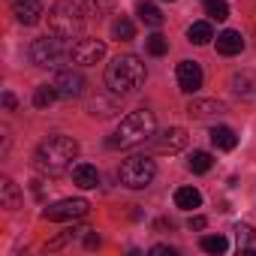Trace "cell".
<instances>
[{
  "mask_svg": "<svg viewBox=\"0 0 256 256\" xmlns=\"http://www.w3.org/2000/svg\"><path fill=\"white\" fill-rule=\"evenodd\" d=\"M78 157V142L70 136H48L36 154H34V166L46 175H60L72 166V160Z\"/></svg>",
  "mask_w": 256,
  "mask_h": 256,
  "instance_id": "1",
  "label": "cell"
},
{
  "mask_svg": "<svg viewBox=\"0 0 256 256\" xmlns=\"http://www.w3.org/2000/svg\"><path fill=\"white\" fill-rule=\"evenodd\" d=\"M106 84L112 94L126 96L136 94L145 84V64L136 54H118L108 66H106Z\"/></svg>",
  "mask_w": 256,
  "mask_h": 256,
  "instance_id": "2",
  "label": "cell"
},
{
  "mask_svg": "<svg viewBox=\"0 0 256 256\" xmlns=\"http://www.w3.org/2000/svg\"><path fill=\"white\" fill-rule=\"evenodd\" d=\"M154 130H157L154 112L139 108V112H130V114L118 124V130H114V136L108 139V145H112V148H136V145L148 142V139L154 136Z\"/></svg>",
  "mask_w": 256,
  "mask_h": 256,
  "instance_id": "3",
  "label": "cell"
},
{
  "mask_svg": "<svg viewBox=\"0 0 256 256\" xmlns=\"http://www.w3.org/2000/svg\"><path fill=\"white\" fill-rule=\"evenodd\" d=\"M84 16V4H78V0H58L48 10V30L60 40H72L82 34Z\"/></svg>",
  "mask_w": 256,
  "mask_h": 256,
  "instance_id": "4",
  "label": "cell"
},
{
  "mask_svg": "<svg viewBox=\"0 0 256 256\" xmlns=\"http://www.w3.org/2000/svg\"><path fill=\"white\" fill-rule=\"evenodd\" d=\"M154 175H157V166H154V160L145 157V154H136V157H130V160H124L120 169H118L120 184L130 187V190H145V187L154 181Z\"/></svg>",
  "mask_w": 256,
  "mask_h": 256,
  "instance_id": "5",
  "label": "cell"
},
{
  "mask_svg": "<svg viewBox=\"0 0 256 256\" xmlns=\"http://www.w3.org/2000/svg\"><path fill=\"white\" fill-rule=\"evenodd\" d=\"M64 54H70V48L60 42V36H40V40H34V46H30V60L36 64V66H58L60 64V58Z\"/></svg>",
  "mask_w": 256,
  "mask_h": 256,
  "instance_id": "6",
  "label": "cell"
},
{
  "mask_svg": "<svg viewBox=\"0 0 256 256\" xmlns=\"http://www.w3.org/2000/svg\"><path fill=\"white\" fill-rule=\"evenodd\" d=\"M88 199H60V202H54V205H48L46 211H42V220H48V223H66V220H78V217H84L88 214Z\"/></svg>",
  "mask_w": 256,
  "mask_h": 256,
  "instance_id": "7",
  "label": "cell"
},
{
  "mask_svg": "<svg viewBox=\"0 0 256 256\" xmlns=\"http://www.w3.org/2000/svg\"><path fill=\"white\" fill-rule=\"evenodd\" d=\"M70 58L78 66H94L106 58V42L102 40H78L76 46H70Z\"/></svg>",
  "mask_w": 256,
  "mask_h": 256,
  "instance_id": "8",
  "label": "cell"
},
{
  "mask_svg": "<svg viewBox=\"0 0 256 256\" xmlns=\"http://www.w3.org/2000/svg\"><path fill=\"white\" fill-rule=\"evenodd\" d=\"M54 88H58V94L60 96H66V100H72V96H82L84 94V76L82 72H76V70H58V76H54V82H52Z\"/></svg>",
  "mask_w": 256,
  "mask_h": 256,
  "instance_id": "9",
  "label": "cell"
},
{
  "mask_svg": "<svg viewBox=\"0 0 256 256\" xmlns=\"http://www.w3.org/2000/svg\"><path fill=\"white\" fill-rule=\"evenodd\" d=\"M175 78H178V88L184 94H196L202 88V66L196 60H181L175 70Z\"/></svg>",
  "mask_w": 256,
  "mask_h": 256,
  "instance_id": "10",
  "label": "cell"
},
{
  "mask_svg": "<svg viewBox=\"0 0 256 256\" xmlns=\"http://www.w3.org/2000/svg\"><path fill=\"white\" fill-rule=\"evenodd\" d=\"M12 16H16V22H18V24L34 28V24L46 16L42 0H12Z\"/></svg>",
  "mask_w": 256,
  "mask_h": 256,
  "instance_id": "11",
  "label": "cell"
},
{
  "mask_svg": "<svg viewBox=\"0 0 256 256\" xmlns=\"http://www.w3.org/2000/svg\"><path fill=\"white\" fill-rule=\"evenodd\" d=\"M154 145L163 154H178L181 148H187V130H181V126H169V130H163L154 139Z\"/></svg>",
  "mask_w": 256,
  "mask_h": 256,
  "instance_id": "12",
  "label": "cell"
},
{
  "mask_svg": "<svg viewBox=\"0 0 256 256\" xmlns=\"http://www.w3.org/2000/svg\"><path fill=\"white\" fill-rule=\"evenodd\" d=\"M187 114L196 118V120H211V118H220L226 114V106L220 100H193L187 106Z\"/></svg>",
  "mask_w": 256,
  "mask_h": 256,
  "instance_id": "13",
  "label": "cell"
},
{
  "mask_svg": "<svg viewBox=\"0 0 256 256\" xmlns=\"http://www.w3.org/2000/svg\"><path fill=\"white\" fill-rule=\"evenodd\" d=\"M114 96H118V94H114ZM114 96H106V94L94 96V100L88 102V114H90V118H114V114L120 112V106H118Z\"/></svg>",
  "mask_w": 256,
  "mask_h": 256,
  "instance_id": "14",
  "label": "cell"
},
{
  "mask_svg": "<svg viewBox=\"0 0 256 256\" xmlns=\"http://www.w3.org/2000/svg\"><path fill=\"white\" fill-rule=\"evenodd\" d=\"M72 184H78L82 190H94V187L100 184L96 166H90V163H76V166H72Z\"/></svg>",
  "mask_w": 256,
  "mask_h": 256,
  "instance_id": "15",
  "label": "cell"
},
{
  "mask_svg": "<svg viewBox=\"0 0 256 256\" xmlns=\"http://www.w3.org/2000/svg\"><path fill=\"white\" fill-rule=\"evenodd\" d=\"M241 48H244V36H241L238 30H223V34L217 36V52H220V54L232 58V54H241Z\"/></svg>",
  "mask_w": 256,
  "mask_h": 256,
  "instance_id": "16",
  "label": "cell"
},
{
  "mask_svg": "<svg viewBox=\"0 0 256 256\" xmlns=\"http://www.w3.org/2000/svg\"><path fill=\"white\" fill-rule=\"evenodd\" d=\"M0 205L10 208V211H16V208L22 205V190H18V184H16L12 178H4V181H0Z\"/></svg>",
  "mask_w": 256,
  "mask_h": 256,
  "instance_id": "17",
  "label": "cell"
},
{
  "mask_svg": "<svg viewBox=\"0 0 256 256\" xmlns=\"http://www.w3.org/2000/svg\"><path fill=\"white\" fill-rule=\"evenodd\" d=\"M211 145L217 151H232L238 145V136H235L232 126H214V130H211Z\"/></svg>",
  "mask_w": 256,
  "mask_h": 256,
  "instance_id": "18",
  "label": "cell"
},
{
  "mask_svg": "<svg viewBox=\"0 0 256 256\" xmlns=\"http://www.w3.org/2000/svg\"><path fill=\"white\" fill-rule=\"evenodd\" d=\"M199 205H202V193H199L196 187H178V190H175V208L193 211V208H199Z\"/></svg>",
  "mask_w": 256,
  "mask_h": 256,
  "instance_id": "19",
  "label": "cell"
},
{
  "mask_svg": "<svg viewBox=\"0 0 256 256\" xmlns=\"http://www.w3.org/2000/svg\"><path fill=\"white\" fill-rule=\"evenodd\" d=\"M232 90L238 94V96H256V76L253 72H235L232 76Z\"/></svg>",
  "mask_w": 256,
  "mask_h": 256,
  "instance_id": "20",
  "label": "cell"
},
{
  "mask_svg": "<svg viewBox=\"0 0 256 256\" xmlns=\"http://www.w3.org/2000/svg\"><path fill=\"white\" fill-rule=\"evenodd\" d=\"M187 40H190L193 46H205V42L214 40V30H211L208 22H193V24L187 28Z\"/></svg>",
  "mask_w": 256,
  "mask_h": 256,
  "instance_id": "21",
  "label": "cell"
},
{
  "mask_svg": "<svg viewBox=\"0 0 256 256\" xmlns=\"http://www.w3.org/2000/svg\"><path fill=\"white\" fill-rule=\"evenodd\" d=\"M136 16H139V22L148 24V28H160V24H163V12H160L154 4H148V0H145V4H139Z\"/></svg>",
  "mask_w": 256,
  "mask_h": 256,
  "instance_id": "22",
  "label": "cell"
},
{
  "mask_svg": "<svg viewBox=\"0 0 256 256\" xmlns=\"http://www.w3.org/2000/svg\"><path fill=\"white\" fill-rule=\"evenodd\" d=\"M112 36H114V40H120V42L133 40V36H136V24L126 18V16H120V18H114V24H112Z\"/></svg>",
  "mask_w": 256,
  "mask_h": 256,
  "instance_id": "23",
  "label": "cell"
},
{
  "mask_svg": "<svg viewBox=\"0 0 256 256\" xmlns=\"http://www.w3.org/2000/svg\"><path fill=\"white\" fill-rule=\"evenodd\" d=\"M187 166H190V172L205 175V172L214 166V160H211V154H208V151H193V154H190V160H187Z\"/></svg>",
  "mask_w": 256,
  "mask_h": 256,
  "instance_id": "24",
  "label": "cell"
},
{
  "mask_svg": "<svg viewBox=\"0 0 256 256\" xmlns=\"http://www.w3.org/2000/svg\"><path fill=\"white\" fill-rule=\"evenodd\" d=\"M58 96H60V94H58V88H54V84H52V88H48V84H42V88H36V94H34V106H36V108H48Z\"/></svg>",
  "mask_w": 256,
  "mask_h": 256,
  "instance_id": "25",
  "label": "cell"
},
{
  "mask_svg": "<svg viewBox=\"0 0 256 256\" xmlns=\"http://www.w3.org/2000/svg\"><path fill=\"white\" fill-rule=\"evenodd\" d=\"M82 4H84V12H88V16L102 18V16H108V12H112L114 0H82Z\"/></svg>",
  "mask_w": 256,
  "mask_h": 256,
  "instance_id": "26",
  "label": "cell"
},
{
  "mask_svg": "<svg viewBox=\"0 0 256 256\" xmlns=\"http://www.w3.org/2000/svg\"><path fill=\"white\" fill-rule=\"evenodd\" d=\"M199 244H202V250H205V253H226V250H229L226 235H205Z\"/></svg>",
  "mask_w": 256,
  "mask_h": 256,
  "instance_id": "27",
  "label": "cell"
},
{
  "mask_svg": "<svg viewBox=\"0 0 256 256\" xmlns=\"http://www.w3.org/2000/svg\"><path fill=\"white\" fill-rule=\"evenodd\" d=\"M253 238H256V229H253L250 223H238V226H235V241H238L241 250H250Z\"/></svg>",
  "mask_w": 256,
  "mask_h": 256,
  "instance_id": "28",
  "label": "cell"
},
{
  "mask_svg": "<svg viewBox=\"0 0 256 256\" xmlns=\"http://www.w3.org/2000/svg\"><path fill=\"white\" fill-rule=\"evenodd\" d=\"M145 48H148V54L163 58V54L169 52V40H166V36H160V34H154V36H148V40H145Z\"/></svg>",
  "mask_w": 256,
  "mask_h": 256,
  "instance_id": "29",
  "label": "cell"
},
{
  "mask_svg": "<svg viewBox=\"0 0 256 256\" xmlns=\"http://www.w3.org/2000/svg\"><path fill=\"white\" fill-rule=\"evenodd\" d=\"M205 12L217 22H226L229 18V6L223 4V0H205Z\"/></svg>",
  "mask_w": 256,
  "mask_h": 256,
  "instance_id": "30",
  "label": "cell"
},
{
  "mask_svg": "<svg viewBox=\"0 0 256 256\" xmlns=\"http://www.w3.org/2000/svg\"><path fill=\"white\" fill-rule=\"evenodd\" d=\"M187 226H190L193 232H202V229L208 226V220H205V217H190V223H187Z\"/></svg>",
  "mask_w": 256,
  "mask_h": 256,
  "instance_id": "31",
  "label": "cell"
},
{
  "mask_svg": "<svg viewBox=\"0 0 256 256\" xmlns=\"http://www.w3.org/2000/svg\"><path fill=\"white\" fill-rule=\"evenodd\" d=\"M151 253H154V256H175V250H172V247H166V244H154V247H151Z\"/></svg>",
  "mask_w": 256,
  "mask_h": 256,
  "instance_id": "32",
  "label": "cell"
},
{
  "mask_svg": "<svg viewBox=\"0 0 256 256\" xmlns=\"http://www.w3.org/2000/svg\"><path fill=\"white\" fill-rule=\"evenodd\" d=\"M4 106H6V108H10V112H12V108H16V106H18V102H16V96H12V94H10V90H6V94H4Z\"/></svg>",
  "mask_w": 256,
  "mask_h": 256,
  "instance_id": "33",
  "label": "cell"
},
{
  "mask_svg": "<svg viewBox=\"0 0 256 256\" xmlns=\"http://www.w3.org/2000/svg\"><path fill=\"white\" fill-rule=\"evenodd\" d=\"M88 247H100V238L96 235H88Z\"/></svg>",
  "mask_w": 256,
  "mask_h": 256,
  "instance_id": "34",
  "label": "cell"
}]
</instances>
